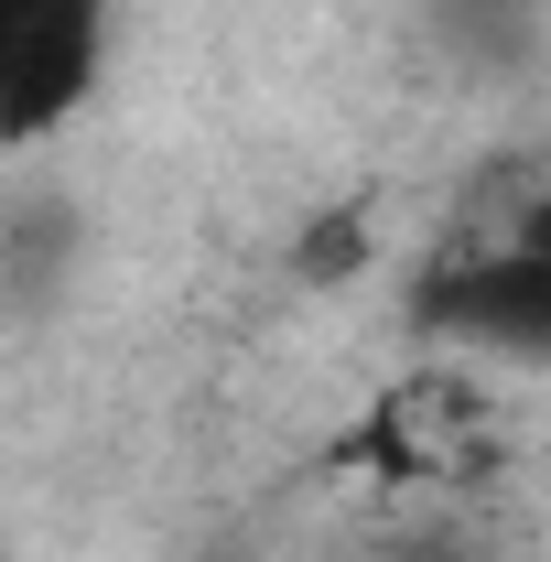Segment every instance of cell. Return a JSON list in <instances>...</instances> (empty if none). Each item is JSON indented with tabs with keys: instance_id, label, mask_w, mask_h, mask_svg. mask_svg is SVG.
Segmentation results:
<instances>
[{
	"instance_id": "cell-1",
	"label": "cell",
	"mask_w": 551,
	"mask_h": 562,
	"mask_svg": "<svg viewBox=\"0 0 551 562\" xmlns=\"http://www.w3.org/2000/svg\"><path fill=\"white\" fill-rule=\"evenodd\" d=\"M497 443H508V422H497L486 368L432 357V368H401L368 412L346 422L336 443H325V465L336 476H379V487H401V497H443V487H476L486 465H497Z\"/></svg>"
},
{
	"instance_id": "cell-2",
	"label": "cell",
	"mask_w": 551,
	"mask_h": 562,
	"mask_svg": "<svg viewBox=\"0 0 551 562\" xmlns=\"http://www.w3.org/2000/svg\"><path fill=\"white\" fill-rule=\"evenodd\" d=\"M109 66V0H11L0 22V140H55L98 98Z\"/></svg>"
},
{
	"instance_id": "cell-3",
	"label": "cell",
	"mask_w": 551,
	"mask_h": 562,
	"mask_svg": "<svg viewBox=\"0 0 551 562\" xmlns=\"http://www.w3.org/2000/svg\"><path fill=\"white\" fill-rule=\"evenodd\" d=\"M421 336L476 357H551V260L541 249H476L421 281Z\"/></svg>"
},
{
	"instance_id": "cell-4",
	"label": "cell",
	"mask_w": 551,
	"mask_h": 562,
	"mask_svg": "<svg viewBox=\"0 0 551 562\" xmlns=\"http://www.w3.org/2000/svg\"><path fill=\"white\" fill-rule=\"evenodd\" d=\"M357 271H368V216L357 206H336L325 227H303V281H314V292H336V281H357Z\"/></svg>"
},
{
	"instance_id": "cell-5",
	"label": "cell",
	"mask_w": 551,
	"mask_h": 562,
	"mask_svg": "<svg viewBox=\"0 0 551 562\" xmlns=\"http://www.w3.org/2000/svg\"><path fill=\"white\" fill-rule=\"evenodd\" d=\"M0 22H11V0H0Z\"/></svg>"
}]
</instances>
